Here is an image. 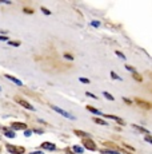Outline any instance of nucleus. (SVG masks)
Wrapping results in <instances>:
<instances>
[{
  "label": "nucleus",
  "mask_w": 152,
  "mask_h": 154,
  "mask_svg": "<svg viewBox=\"0 0 152 154\" xmlns=\"http://www.w3.org/2000/svg\"><path fill=\"white\" fill-rule=\"evenodd\" d=\"M4 134H5V137H8V138H13V137H15V133L9 131V130H7V129H4Z\"/></svg>",
  "instance_id": "obj_14"
},
{
  "label": "nucleus",
  "mask_w": 152,
  "mask_h": 154,
  "mask_svg": "<svg viewBox=\"0 0 152 154\" xmlns=\"http://www.w3.org/2000/svg\"><path fill=\"white\" fill-rule=\"evenodd\" d=\"M83 145H84V147L88 150H96V143L92 139H88V138H86V139H83Z\"/></svg>",
  "instance_id": "obj_2"
},
{
  "label": "nucleus",
  "mask_w": 152,
  "mask_h": 154,
  "mask_svg": "<svg viewBox=\"0 0 152 154\" xmlns=\"http://www.w3.org/2000/svg\"><path fill=\"white\" fill-rule=\"evenodd\" d=\"M7 150L12 154H23L24 153V147L22 146H13V145H7Z\"/></svg>",
  "instance_id": "obj_1"
},
{
  "label": "nucleus",
  "mask_w": 152,
  "mask_h": 154,
  "mask_svg": "<svg viewBox=\"0 0 152 154\" xmlns=\"http://www.w3.org/2000/svg\"><path fill=\"white\" fill-rule=\"evenodd\" d=\"M144 139H145L148 143H152V137H151V135H147L145 138H144Z\"/></svg>",
  "instance_id": "obj_24"
},
{
  "label": "nucleus",
  "mask_w": 152,
  "mask_h": 154,
  "mask_svg": "<svg viewBox=\"0 0 152 154\" xmlns=\"http://www.w3.org/2000/svg\"><path fill=\"white\" fill-rule=\"evenodd\" d=\"M16 102H18L19 105H22L23 107H26L27 110H32V111L35 110V107H34V106L31 105V103H28L27 101H24V99H16Z\"/></svg>",
  "instance_id": "obj_4"
},
{
  "label": "nucleus",
  "mask_w": 152,
  "mask_h": 154,
  "mask_svg": "<svg viewBox=\"0 0 152 154\" xmlns=\"http://www.w3.org/2000/svg\"><path fill=\"white\" fill-rule=\"evenodd\" d=\"M31 134H32V131H30V130H26V131H24V135L26 137H30Z\"/></svg>",
  "instance_id": "obj_28"
},
{
  "label": "nucleus",
  "mask_w": 152,
  "mask_h": 154,
  "mask_svg": "<svg viewBox=\"0 0 152 154\" xmlns=\"http://www.w3.org/2000/svg\"><path fill=\"white\" fill-rule=\"evenodd\" d=\"M0 90H1V87H0Z\"/></svg>",
  "instance_id": "obj_32"
},
{
  "label": "nucleus",
  "mask_w": 152,
  "mask_h": 154,
  "mask_svg": "<svg viewBox=\"0 0 152 154\" xmlns=\"http://www.w3.org/2000/svg\"><path fill=\"white\" fill-rule=\"evenodd\" d=\"M5 78H7V79H9L11 82H13L15 84H18V86H23V82H22V80L16 79V78H13V76H11V75H5Z\"/></svg>",
  "instance_id": "obj_8"
},
{
  "label": "nucleus",
  "mask_w": 152,
  "mask_h": 154,
  "mask_svg": "<svg viewBox=\"0 0 152 154\" xmlns=\"http://www.w3.org/2000/svg\"><path fill=\"white\" fill-rule=\"evenodd\" d=\"M68 154H71V153H68Z\"/></svg>",
  "instance_id": "obj_33"
},
{
  "label": "nucleus",
  "mask_w": 152,
  "mask_h": 154,
  "mask_svg": "<svg viewBox=\"0 0 152 154\" xmlns=\"http://www.w3.org/2000/svg\"><path fill=\"white\" fill-rule=\"evenodd\" d=\"M86 95H87V97H91V98H93V99H97V97H96V95H93V94H91V92H86Z\"/></svg>",
  "instance_id": "obj_23"
},
{
  "label": "nucleus",
  "mask_w": 152,
  "mask_h": 154,
  "mask_svg": "<svg viewBox=\"0 0 152 154\" xmlns=\"http://www.w3.org/2000/svg\"><path fill=\"white\" fill-rule=\"evenodd\" d=\"M30 154H44L43 151H32V153H30Z\"/></svg>",
  "instance_id": "obj_31"
},
{
  "label": "nucleus",
  "mask_w": 152,
  "mask_h": 154,
  "mask_svg": "<svg viewBox=\"0 0 152 154\" xmlns=\"http://www.w3.org/2000/svg\"><path fill=\"white\" fill-rule=\"evenodd\" d=\"M8 44H11V46H15V47H19V46H20V43H19V42H8Z\"/></svg>",
  "instance_id": "obj_22"
},
{
  "label": "nucleus",
  "mask_w": 152,
  "mask_h": 154,
  "mask_svg": "<svg viewBox=\"0 0 152 154\" xmlns=\"http://www.w3.org/2000/svg\"><path fill=\"white\" fill-rule=\"evenodd\" d=\"M11 127L15 129V130H26L27 125L26 123H22V122H13L12 125H11Z\"/></svg>",
  "instance_id": "obj_6"
},
{
  "label": "nucleus",
  "mask_w": 152,
  "mask_h": 154,
  "mask_svg": "<svg viewBox=\"0 0 152 154\" xmlns=\"http://www.w3.org/2000/svg\"><path fill=\"white\" fill-rule=\"evenodd\" d=\"M115 54H116V55H117V56H119V58H122V59H126V56H124V55H123V54L120 52V51H116V52H115Z\"/></svg>",
  "instance_id": "obj_26"
},
{
  "label": "nucleus",
  "mask_w": 152,
  "mask_h": 154,
  "mask_svg": "<svg viewBox=\"0 0 152 154\" xmlns=\"http://www.w3.org/2000/svg\"><path fill=\"white\" fill-rule=\"evenodd\" d=\"M92 26H95V27H99V22H96V20H93V22H92Z\"/></svg>",
  "instance_id": "obj_30"
},
{
  "label": "nucleus",
  "mask_w": 152,
  "mask_h": 154,
  "mask_svg": "<svg viewBox=\"0 0 152 154\" xmlns=\"http://www.w3.org/2000/svg\"><path fill=\"white\" fill-rule=\"evenodd\" d=\"M93 122L99 123V125H107V122H105V121H103V119H99V118H93Z\"/></svg>",
  "instance_id": "obj_17"
},
{
  "label": "nucleus",
  "mask_w": 152,
  "mask_h": 154,
  "mask_svg": "<svg viewBox=\"0 0 152 154\" xmlns=\"http://www.w3.org/2000/svg\"><path fill=\"white\" fill-rule=\"evenodd\" d=\"M74 151H75V153H76V154H82L83 151H84V150H83V147H82V146L75 145V146H74Z\"/></svg>",
  "instance_id": "obj_12"
},
{
  "label": "nucleus",
  "mask_w": 152,
  "mask_h": 154,
  "mask_svg": "<svg viewBox=\"0 0 152 154\" xmlns=\"http://www.w3.org/2000/svg\"><path fill=\"white\" fill-rule=\"evenodd\" d=\"M52 109L56 113H59V114H61L63 117H65V118H70V119H75V117L72 114H70V113H67V111H64V110H61V109H59V107H56V106H52Z\"/></svg>",
  "instance_id": "obj_3"
},
{
  "label": "nucleus",
  "mask_w": 152,
  "mask_h": 154,
  "mask_svg": "<svg viewBox=\"0 0 152 154\" xmlns=\"http://www.w3.org/2000/svg\"><path fill=\"white\" fill-rule=\"evenodd\" d=\"M136 103L141 107V109H145V110H149L152 109V105L149 102H145V101H141V99H136Z\"/></svg>",
  "instance_id": "obj_5"
},
{
  "label": "nucleus",
  "mask_w": 152,
  "mask_h": 154,
  "mask_svg": "<svg viewBox=\"0 0 152 154\" xmlns=\"http://www.w3.org/2000/svg\"><path fill=\"white\" fill-rule=\"evenodd\" d=\"M75 134L79 137H86V138H88V134L86 131H82V130H75Z\"/></svg>",
  "instance_id": "obj_13"
},
{
  "label": "nucleus",
  "mask_w": 152,
  "mask_h": 154,
  "mask_svg": "<svg viewBox=\"0 0 152 154\" xmlns=\"http://www.w3.org/2000/svg\"><path fill=\"white\" fill-rule=\"evenodd\" d=\"M41 147L43 149H47V150H51V151L56 150V146L53 145V143H51V142H43L41 143Z\"/></svg>",
  "instance_id": "obj_7"
},
{
  "label": "nucleus",
  "mask_w": 152,
  "mask_h": 154,
  "mask_svg": "<svg viewBox=\"0 0 152 154\" xmlns=\"http://www.w3.org/2000/svg\"><path fill=\"white\" fill-rule=\"evenodd\" d=\"M41 11H43L45 15H51V11H48L47 8H44V7H41Z\"/></svg>",
  "instance_id": "obj_25"
},
{
  "label": "nucleus",
  "mask_w": 152,
  "mask_h": 154,
  "mask_svg": "<svg viewBox=\"0 0 152 154\" xmlns=\"http://www.w3.org/2000/svg\"><path fill=\"white\" fill-rule=\"evenodd\" d=\"M103 154H120L119 151H115V150H100Z\"/></svg>",
  "instance_id": "obj_15"
},
{
  "label": "nucleus",
  "mask_w": 152,
  "mask_h": 154,
  "mask_svg": "<svg viewBox=\"0 0 152 154\" xmlns=\"http://www.w3.org/2000/svg\"><path fill=\"white\" fill-rule=\"evenodd\" d=\"M132 127L134 129H138V130H140V131H144L145 134H148V130H145V129H143V127H140V126H136V125H132Z\"/></svg>",
  "instance_id": "obj_19"
},
{
  "label": "nucleus",
  "mask_w": 152,
  "mask_h": 154,
  "mask_svg": "<svg viewBox=\"0 0 152 154\" xmlns=\"http://www.w3.org/2000/svg\"><path fill=\"white\" fill-rule=\"evenodd\" d=\"M111 76H112L113 79H116V80H122V78H120V76H119L116 72H113V71H111Z\"/></svg>",
  "instance_id": "obj_18"
},
{
  "label": "nucleus",
  "mask_w": 152,
  "mask_h": 154,
  "mask_svg": "<svg viewBox=\"0 0 152 154\" xmlns=\"http://www.w3.org/2000/svg\"><path fill=\"white\" fill-rule=\"evenodd\" d=\"M79 80L82 82V83H89V79H87V78H79Z\"/></svg>",
  "instance_id": "obj_21"
},
{
  "label": "nucleus",
  "mask_w": 152,
  "mask_h": 154,
  "mask_svg": "<svg viewBox=\"0 0 152 154\" xmlns=\"http://www.w3.org/2000/svg\"><path fill=\"white\" fill-rule=\"evenodd\" d=\"M103 94H104V97L107 98V99H108V101H113V99H115V98H113L112 95H111V94H109V92L104 91V92H103Z\"/></svg>",
  "instance_id": "obj_16"
},
{
  "label": "nucleus",
  "mask_w": 152,
  "mask_h": 154,
  "mask_svg": "<svg viewBox=\"0 0 152 154\" xmlns=\"http://www.w3.org/2000/svg\"><path fill=\"white\" fill-rule=\"evenodd\" d=\"M87 110H89L91 113H93V114H96V115H101V111H99L97 109H95L93 106H87Z\"/></svg>",
  "instance_id": "obj_10"
},
{
  "label": "nucleus",
  "mask_w": 152,
  "mask_h": 154,
  "mask_svg": "<svg viewBox=\"0 0 152 154\" xmlns=\"http://www.w3.org/2000/svg\"><path fill=\"white\" fill-rule=\"evenodd\" d=\"M132 78H134V79H136L138 82H141V80H143V78L140 76V74H138L136 71H134V72H132Z\"/></svg>",
  "instance_id": "obj_11"
},
{
  "label": "nucleus",
  "mask_w": 152,
  "mask_h": 154,
  "mask_svg": "<svg viewBox=\"0 0 152 154\" xmlns=\"http://www.w3.org/2000/svg\"><path fill=\"white\" fill-rule=\"evenodd\" d=\"M0 40H1V42H7L8 38H7V36H0Z\"/></svg>",
  "instance_id": "obj_29"
},
{
  "label": "nucleus",
  "mask_w": 152,
  "mask_h": 154,
  "mask_svg": "<svg viewBox=\"0 0 152 154\" xmlns=\"http://www.w3.org/2000/svg\"><path fill=\"white\" fill-rule=\"evenodd\" d=\"M107 118H111V119H113V121H116L117 123H120V125H124V121L123 119H120L119 117H116V115H105Z\"/></svg>",
  "instance_id": "obj_9"
},
{
  "label": "nucleus",
  "mask_w": 152,
  "mask_h": 154,
  "mask_svg": "<svg viewBox=\"0 0 152 154\" xmlns=\"http://www.w3.org/2000/svg\"><path fill=\"white\" fill-rule=\"evenodd\" d=\"M123 147H126V149H128L130 151H135V147H132V146H130L128 143H123Z\"/></svg>",
  "instance_id": "obj_20"
},
{
  "label": "nucleus",
  "mask_w": 152,
  "mask_h": 154,
  "mask_svg": "<svg viewBox=\"0 0 152 154\" xmlns=\"http://www.w3.org/2000/svg\"><path fill=\"white\" fill-rule=\"evenodd\" d=\"M64 56L67 58V59H70V60H72V59H74V56H72V55H70V54H67V52L64 54Z\"/></svg>",
  "instance_id": "obj_27"
}]
</instances>
